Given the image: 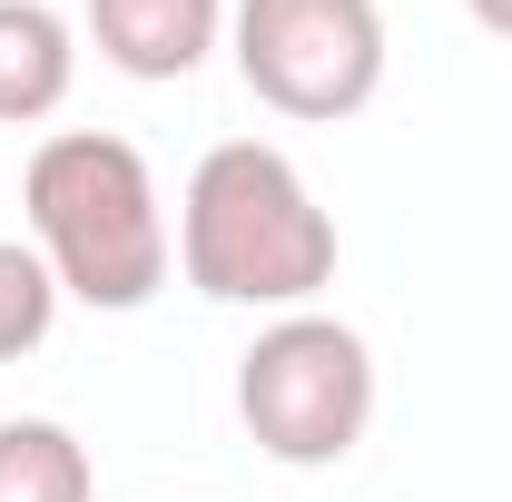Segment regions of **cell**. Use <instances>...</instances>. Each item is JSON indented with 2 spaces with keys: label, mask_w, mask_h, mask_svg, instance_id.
Returning a JSON list of instances; mask_svg holds the SVG:
<instances>
[{
  "label": "cell",
  "mask_w": 512,
  "mask_h": 502,
  "mask_svg": "<svg viewBox=\"0 0 512 502\" xmlns=\"http://www.w3.org/2000/svg\"><path fill=\"white\" fill-rule=\"evenodd\" d=\"M463 10H473V20L493 30V40H512V0H463Z\"/></svg>",
  "instance_id": "cell-9"
},
{
  "label": "cell",
  "mask_w": 512,
  "mask_h": 502,
  "mask_svg": "<svg viewBox=\"0 0 512 502\" xmlns=\"http://www.w3.org/2000/svg\"><path fill=\"white\" fill-rule=\"evenodd\" d=\"M237 424L286 473L345 463L375 424V345L345 315H316V306L266 315L256 345L237 355Z\"/></svg>",
  "instance_id": "cell-3"
},
{
  "label": "cell",
  "mask_w": 512,
  "mask_h": 502,
  "mask_svg": "<svg viewBox=\"0 0 512 502\" xmlns=\"http://www.w3.org/2000/svg\"><path fill=\"white\" fill-rule=\"evenodd\" d=\"M20 207H30V247L50 256L60 296H79L89 315H138L178 266V227H168L158 168L109 128L40 138L30 178H20Z\"/></svg>",
  "instance_id": "cell-2"
},
{
  "label": "cell",
  "mask_w": 512,
  "mask_h": 502,
  "mask_svg": "<svg viewBox=\"0 0 512 502\" xmlns=\"http://www.w3.org/2000/svg\"><path fill=\"white\" fill-rule=\"evenodd\" d=\"M79 79V30L50 0H0V128H40Z\"/></svg>",
  "instance_id": "cell-6"
},
{
  "label": "cell",
  "mask_w": 512,
  "mask_h": 502,
  "mask_svg": "<svg viewBox=\"0 0 512 502\" xmlns=\"http://www.w3.org/2000/svg\"><path fill=\"white\" fill-rule=\"evenodd\" d=\"M0 502H99L89 443L50 414H0Z\"/></svg>",
  "instance_id": "cell-7"
},
{
  "label": "cell",
  "mask_w": 512,
  "mask_h": 502,
  "mask_svg": "<svg viewBox=\"0 0 512 502\" xmlns=\"http://www.w3.org/2000/svg\"><path fill=\"white\" fill-rule=\"evenodd\" d=\"M50 325H60V276H50V256L30 247V237H0V365L40 355Z\"/></svg>",
  "instance_id": "cell-8"
},
{
  "label": "cell",
  "mask_w": 512,
  "mask_h": 502,
  "mask_svg": "<svg viewBox=\"0 0 512 502\" xmlns=\"http://www.w3.org/2000/svg\"><path fill=\"white\" fill-rule=\"evenodd\" d=\"M178 266L207 306L296 315L335 286V217L316 207L306 168L266 138H217L178 197Z\"/></svg>",
  "instance_id": "cell-1"
},
{
  "label": "cell",
  "mask_w": 512,
  "mask_h": 502,
  "mask_svg": "<svg viewBox=\"0 0 512 502\" xmlns=\"http://www.w3.org/2000/svg\"><path fill=\"white\" fill-rule=\"evenodd\" d=\"M237 79L276 119L335 128L384 89V10L375 0H237L227 10Z\"/></svg>",
  "instance_id": "cell-4"
},
{
  "label": "cell",
  "mask_w": 512,
  "mask_h": 502,
  "mask_svg": "<svg viewBox=\"0 0 512 502\" xmlns=\"http://www.w3.org/2000/svg\"><path fill=\"white\" fill-rule=\"evenodd\" d=\"M89 40L119 79H188L227 40V0H89Z\"/></svg>",
  "instance_id": "cell-5"
}]
</instances>
